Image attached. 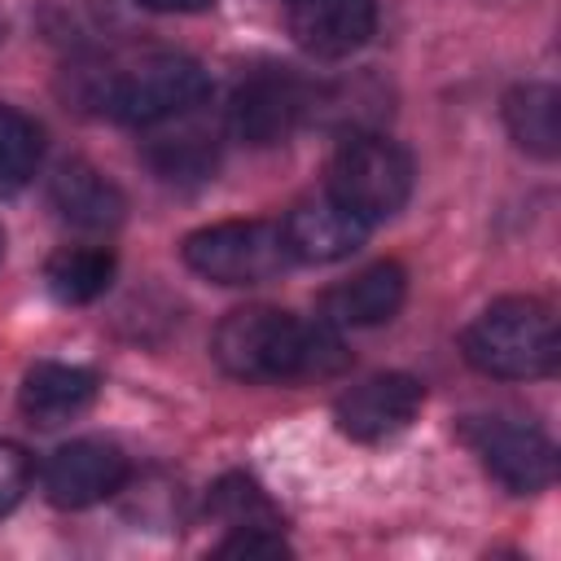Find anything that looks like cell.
Instances as JSON below:
<instances>
[{
    "mask_svg": "<svg viewBox=\"0 0 561 561\" xmlns=\"http://www.w3.org/2000/svg\"><path fill=\"white\" fill-rule=\"evenodd\" d=\"M215 364L241 381H302L329 377L346 364L333 324L298 320L280 307L228 311L210 342Z\"/></svg>",
    "mask_w": 561,
    "mask_h": 561,
    "instance_id": "obj_1",
    "label": "cell"
},
{
    "mask_svg": "<svg viewBox=\"0 0 561 561\" xmlns=\"http://www.w3.org/2000/svg\"><path fill=\"white\" fill-rule=\"evenodd\" d=\"M557 320L539 298H500L465 329V359L500 381H535L557 368Z\"/></svg>",
    "mask_w": 561,
    "mask_h": 561,
    "instance_id": "obj_2",
    "label": "cell"
},
{
    "mask_svg": "<svg viewBox=\"0 0 561 561\" xmlns=\"http://www.w3.org/2000/svg\"><path fill=\"white\" fill-rule=\"evenodd\" d=\"M210 92L206 70L184 53H145L118 70H110L96 88V105L105 118L127 127H158L167 118L188 114Z\"/></svg>",
    "mask_w": 561,
    "mask_h": 561,
    "instance_id": "obj_3",
    "label": "cell"
},
{
    "mask_svg": "<svg viewBox=\"0 0 561 561\" xmlns=\"http://www.w3.org/2000/svg\"><path fill=\"white\" fill-rule=\"evenodd\" d=\"M412 193V162L386 136H351L329 162V197L355 210L368 228L399 215Z\"/></svg>",
    "mask_w": 561,
    "mask_h": 561,
    "instance_id": "obj_4",
    "label": "cell"
},
{
    "mask_svg": "<svg viewBox=\"0 0 561 561\" xmlns=\"http://www.w3.org/2000/svg\"><path fill=\"white\" fill-rule=\"evenodd\" d=\"M184 263L215 285H263L285 272L289 245L280 224L267 219H224L184 237Z\"/></svg>",
    "mask_w": 561,
    "mask_h": 561,
    "instance_id": "obj_5",
    "label": "cell"
},
{
    "mask_svg": "<svg viewBox=\"0 0 561 561\" xmlns=\"http://www.w3.org/2000/svg\"><path fill=\"white\" fill-rule=\"evenodd\" d=\"M460 438L473 447L482 469L513 495H535L557 473L552 438L517 416H469L460 425Z\"/></svg>",
    "mask_w": 561,
    "mask_h": 561,
    "instance_id": "obj_6",
    "label": "cell"
},
{
    "mask_svg": "<svg viewBox=\"0 0 561 561\" xmlns=\"http://www.w3.org/2000/svg\"><path fill=\"white\" fill-rule=\"evenodd\" d=\"M421 381L408 377V373H381V377H368L359 386H351L333 416H337V430L355 443H381V438H394L399 430L412 425V416L421 412Z\"/></svg>",
    "mask_w": 561,
    "mask_h": 561,
    "instance_id": "obj_7",
    "label": "cell"
},
{
    "mask_svg": "<svg viewBox=\"0 0 561 561\" xmlns=\"http://www.w3.org/2000/svg\"><path fill=\"white\" fill-rule=\"evenodd\" d=\"M127 482V456L105 438H75L44 465V495L57 508H88Z\"/></svg>",
    "mask_w": 561,
    "mask_h": 561,
    "instance_id": "obj_8",
    "label": "cell"
},
{
    "mask_svg": "<svg viewBox=\"0 0 561 561\" xmlns=\"http://www.w3.org/2000/svg\"><path fill=\"white\" fill-rule=\"evenodd\" d=\"M302 110H307V92H302V83L294 75H285V70H259V75H250L232 92L228 127H232L237 140L267 149V145H280L298 127Z\"/></svg>",
    "mask_w": 561,
    "mask_h": 561,
    "instance_id": "obj_9",
    "label": "cell"
},
{
    "mask_svg": "<svg viewBox=\"0 0 561 561\" xmlns=\"http://www.w3.org/2000/svg\"><path fill=\"white\" fill-rule=\"evenodd\" d=\"M285 245H289V259H302V263H337L346 254H355L368 237V224L346 210L337 197H307L298 202L285 224Z\"/></svg>",
    "mask_w": 561,
    "mask_h": 561,
    "instance_id": "obj_10",
    "label": "cell"
},
{
    "mask_svg": "<svg viewBox=\"0 0 561 561\" xmlns=\"http://www.w3.org/2000/svg\"><path fill=\"white\" fill-rule=\"evenodd\" d=\"M377 26V0H294L289 35L311 57H346L368 44Z\"/></svg>",
    "mask_w": 561,
    "mask_h": 561,
    "instance_id": "obj_11",
    "label": "cell"
},
{
    "mask_svg": "<svg viewBox=\"0 0 561 561\" xmlns=\"http://www.w3.org/2000/svg\"><path fill=\"white\" fill-rule=\"evenodd\" d=\"M403 294H408L403 267L399 263H373V267L355 272L351 280L333 285L324 294L320 311H324V324H333V329H368V324L390 320L403 307Z\"/></svg>",
    "mask_w": 561,
    "mask_h": 561,
    "instance_id": "obj_12",
    "label": "cell"
},
{
    "mask_svg": "<svg viewBox=\"0 0 561 561\" xmlns=\"http://www.w3.org/2000/svg\"><path fill=\"white\" fill-rule=\"evenodd\" d=\"M48 193H53L57 215H61L66 224L83 228V232H105V228H114V224L123 219V210H127V197L118 193V184L105 180V175H101L96 167H88V162H61L57 175H53V184H48Z\"/></svg>",
    "mask_w": 561,
    "mask_h": 561,
    "instance_id": "obj_13",
    "label": "cell"
},
{
    "mask_svg": "<svg viewBox=\"0 0 561 561\" xmlns=\"http://www.w3.org/2000/svg\"><path fill=\"white\" fill-rule=\"evenodd\" d=\"M92 399H96V377L75 364H35L22 377V394H18L22 412L35 425H61V421L88 412Z\"/></svg>",
    "mask_w": 561,
    "mask_h": 561,
    "instance_id": "obj_14",
    "label": "cell"
},
{
    "mask_svg": "<svg viewBox=\"0 0 561 561\" xmlns=\"http://www.w3.org/2000/svg\"><path fill=\"white\" fill-rule=\"evenodd\" d=\"M504 123L508 136L535 153V158H557L561 149V96L552 83H522L504 96Z\"/></svg>",
    "mask_w": 561,
    "mask_h": 561,
    "instance_id": "obj_15",
    "label": "cell"
},
{
    "mask_svg": "<svg viewBox=\"0 0 561 561\" xmlns=\"http://www.w3.org/2000/svg\"><path fill=\"white\" fill-rule=\"evenodd\" d=\"M44 280H48V294L57 302H92L110 289L114 280V254L101 250V245H75V250H61L48 259L44 267Z\"/></svg>",
    "mask_w": 561,
    "mask_h": 561,
    "instance_id": "obj_16",
    "label": "cell"
},
{
    "mask_svg": "<svg viewBox=\"0 0 561 561\" xmlns=\"http://www.w3.org/2000/svg\"><path fill=\"white\" fill-rule=\"evenodd\" d=\"M44 158V131L13 105H0V197L22 193Z\"/></svg>",
    "mask_w": 561,
    "mask_h": 561,
    "instance_id": "obj_17",
    "label": "cell"
},
{
    "mask_svg": "<svg viewBox=\"0 0 561 561\" xmlns=\"http://www.w3.org/2000/svg\"><path fill=\"white\" fill-rule=\"evenodd\" d=\"M210 508L228 522V526H276V513L267 504V495L250 482V478H224L210 491Z\"/></svg>",
    "mask_w": 561,
    "mask_h": 561,
    "instance_id": "obj_18",
    "label": "cell"
},
{
    "mask_svg": "<svg viewBox=\"0 0 561 561\" xmlns=\"http://www.w3.org/2000/svg\"><path fill=\"white\" fill-rule=\"evenodd\" d=\"M153 162H158V171L162 175H206L210 167H215V153H210V145H202L197 136H184L180 145L175 140H162L158 149H153Z\"/></svg>",
    "mask_w": 561,
    "mask_h": 561,
    "instance_id": "obj_19",
    "label": "cell"
},
{
    "mask_svg": "<svg viewBox=\"0 0 561 561\" xmlns=\"http://www.w3.org/2000/svg\"><path fill=\"white\" fill-rule=\"evenodd\" d=\"M26 486H31V456L18 443H4L0 438V517L9 508H18V500L26 495Z\"/></svg>",
    "mask_w": 561,
    "mask_h": 561,
    "instance_id": "obj_20",
    "label": "cell"
},
{
    "mask_svg": "<svg viewBox=\"0 0 561 561\" xmlns=\"http://www.w3.org/2000/svg\"><path fill=\"white\" fill-rule=\"evenodd\" d=\"M215 552H219V557H250V552L280 557V552H289V543H285L272 526H237V535H232V539H224Z\"/></svg>",
    "mask_w": 561,
    "mask_h": 561,
    "instance_id": "obj_21",
    "label": "cell"
},
{
    "mask_svg": "<svg viewBox=\"0 0 561 561\" xmlns=\"http://www.w3.org/2000/svg\"><path fill=\"white\" fill-rule=\"evenodd\" d=\"M145 9H158V13H202L210 9L215 0H140Z\"/></svg>",
    "mask_w": 561,
    "mask_h": 561,
    "instance_id": "obj_22",
    "label": "cell"
},
{
    "mask_svg": "<svg viewBox=\"0 0 561 561\" xmlns=\"http://www.w3.org/2000/svg\"><path fill=\"white\" fill-rule=\"evenodd\" d=\"M0 250H4V237H0Z\"/></svg>",
    "mask_w": 561,
    "mask_h": 561,
    "instance_id": "obj_23",
    "label": "cell"
}]
</instances>
